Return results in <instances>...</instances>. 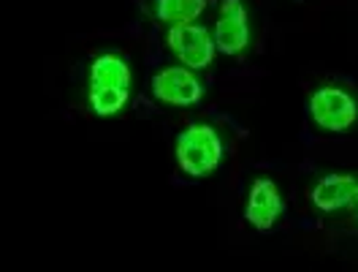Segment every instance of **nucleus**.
Listing matches in <instances>:
<instances>
[{"mask_svg": "<svg viewBox=\"0 0 358 272\" xmlns=\"http://www.w3.org/2000/svg\"><path fill=\"white\" fill-rule=\"evenodd\" d=\"M131 85H134V74L122 55L117 52L98 55L90 66L87 101L92 112L98 117H112L122 112L131 101Z\"/></svg>", "mask_w": 358, "mask_h": 272, "instance_id": "f257e3e1", "label": "nucleus"}, {"mask_svg": "<svg viewBox=\"0 0 358 272\" xmlns=\"http://www.w3.org/2000/svg\"><path fill=\"white\" fill-rule=\"evenodd\" d=\"M174 156H177V166L182 175L196 177V180L209 177L223 161V142H220L217 128L209 123H190L177 136Z\"/></svg>", "mask_w": 358, "mask_h": 272, "instance_id": "f03ea898", "label": "nucleus"}, {"mask_svg": "<svg viewBox=\"0 0 358 272\" xmlns=\"http://www.w3.org/2000/svg\"><path fill=\"white\" fill-rule=\"evenodd\" d=\"M310 117L326 134H345L358 120V101L339 85L317 88L310 95Z\"/></svg>", "mask_w": 358, "mask_h": 272, "instance_id": "7ed1b4c3", "label": "nucleus"}, {"mask_svg": "<svg viewBox=\"0 0 358 272\" xmlns=\"http://www.w3.org/2000/svg\"><path fill=\"white\" fill-rule=\"evenodd\" d=\"M166 46L169 52L179 60V66L203 71L215 60V36L203 27V25L187 22V25H171L166 30Z\"/></svg>", "mask_w": 358, "mask_h": 272, "instance_id": "20e7f679", "label": "nucleus"}, {"mask_svg": "<svg viewBox=\"0 0 358 272\" xmlns=\"http://www.w3.org/2000/svg\"><path fill=\"white\" fill-rule=\"evenodd\" d=\"M150 90H152V95H155L160 104H169V107H193V104L201 101L203 82L193 68L166 66L152 76Z\"/></svg>", "mask_w": 358, "mask_h": 272, "instance_id": "39448f33", "label": "nucleus"}, {"mask_svg": "<svg viewBox=\"0 0 358 272\" xmlns=\"http://www.w3.org/2000/svg\"><path fill=\"white\" fill-rule=\"evenodd\" d=\"M310 202L320 212H350L358 207V172H329L310 188Z\"/></svg>", "mask_w": 358, "mask_h": 272, "instance_id": "423d86ee", "label": "nucleus"}, {"mask_svg": "<svg viewBox=\"0 0 358 272\" xmlns=\"http://www.w3.org/2000/svg\"><path fill=\"white\" fill-rule=\"evenodd\" d=\"M215 44L217 52L228 57H239L250 46V14L242 0H223L215 22Z\"/></svg>", "mask_w": 358, "mask_h": 272, "instance_id": "0eeeda50", "label": "nucleus"}, {"mask_svg": "<svg viewBox=\"0 0 358 272\" xmlns=\"http://www.w3.org/2000/svg\"><path fill=\"white\" fill-rule=\"evenodd\" d=\"M282 193H280V185L268 177H258L250 185V193H247L245 204V218L247 224L258 231H268L280 221L282 215Z\"/></svg>", "mask_w": 358, "mask_h": 272, "instance_id": "6e6552de", "label": "nucleus"}, {"mask_svg": "<svg viewBox=\"0 0 358 272\" xmlns=\"http://www.w3.org/2000/svg\"><path fill=\"white\" fill-rule=\"evenodd\" d=\"M209 0H155V20L166 27L171 25H187V22H196L199 17L203 14Z\"/></svg>", "mask_w": 358, "mask_h": 272, "instance_id": "1a4fd4ad", "label": "nucleus"}]
</instances>
